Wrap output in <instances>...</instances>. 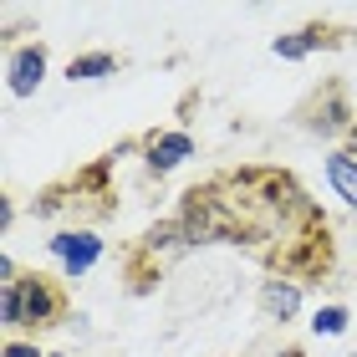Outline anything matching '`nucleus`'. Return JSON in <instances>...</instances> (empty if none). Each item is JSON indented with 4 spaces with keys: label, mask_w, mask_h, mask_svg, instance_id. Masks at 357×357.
Instances as JSON below:
<instances>
[{
    "label": "nucleus",
    "mask_w": 357,
    "mask_h": 357,
    "mask_svg": "<svg viewBox=\"0 0 357 357\" xmlns=\"http://www.w3.org/2000/svg\"><path fill=\"white\" fill-rule=\"evenodd\" d=\"M46 61H52L46 41L10 46V56H6V87H10V97H31V92H36L46 82Z\"/></svg>",
    "instance_id": "6"
},
{
    "label": "nucleus",
    "mask_w": 357,
    "mask_h": 357,
    "mask_svg": "<svg viewBox=\"0 0 357 357\" xmlns=\"http://www.w3.org/2000/svg\"><path fill=\"white\" fill-rule=\"evenodd\" d=\"M312 332L317 337H342L347 332V306H321V312L312 317Z\"/></svg>",
    "instance_id": "11"
},
{
    "label": "nucleus",
    "mask_w": 357,
    "mask_h": 357,
    "mask_svg": "<svg viewBox=\"0 0 357 357\" xmlns=\"http://www.w3.org/2000/svg\"><path fill=\"white\" fill-rule=\"evenodd\" d=\"M52 357H61V352H52Z\"/></svg>",
    "instance_id": "15"
},
{
    "label": "nucleus",
    "mask_w": 357,
    "mask_h": 357,
    "mask_svg": "<svg viewBox=\"0 0 357 357\" xmlns=\"http://www.w3.org/2000/svg\"><path fill=\"white\" fill-rule=\"evenodd\" d=\"M347 153L357 158V128H352V133H347Z\"/></svg>",
    "instance_id": "13"
},
{
    "label": "nucleus",
    "mask_w": 357,
    "mask_h": 357,
    "mask_svg": "<svg viewBox=\"0 0 357 357\" xmlns=\"http://www.w3.org/2000/svg\"><path fill=\"white\" fill-rule=\"evenodd\" d=\"M46 250H52V261L61 266L67 281H82V275L102 261V240H97L92 230H56L52 240H46Z\"/></svg>",
    "instance_id": "4"
},
{
    "label": "nucleus",
    "mask_w": 357,
    "mask_h": 357,
    "mask_svg": "<svg viewBox=\"0 0 357 357\" xmlns=\"http://www.w3.org/2000/svg\"><path fill=\"white\" fill-rule=\"evenodd\" d=\"M296 118H301L306 133H321V138H337V133H352V128H357V112L347 102V87L342 82H321L296 107Z\"/></svg>",
    "instance_id": "3"
},
{
    "label": "nucleus",
    "mask_w": 357,
    "mask_h": 357,
    "mask_svg": "<svg viewBox=\"0 0 357 357\" xmlns=\"http://www.w3.org/2000/svg\"><path fill=\"white\" fill-rule=\"evenodd\" d=\"M67 312H72L67 286L46 271H26L21 281L0 286V321H6V332H36L41 337V332L61 327Z\"/></svg>",
    "instance_id": "1"
},
{
    "label": "nucleus",
    "mask_w": 357,
    "mask_h": 357,
    "mask_svg": "<svg viewBox=\"0 0 357 357\" xmlns=\"http://www.w3.org/2000/svg\"><path fill=\"white\" fill-rule=\"evenodd\" d=\"M118 67H123L118 52H82L67 61V77L72 82H102V77H118Z\"/></svg>",
    "instance_id": "10"
},
{
    "label": "nucleus",
    "mask_w": 357,
    "mask_h": 357,
    "mask_svg": "<svg viewBox=\"0 0 357 357\" xmlns=\"http://www.w3.org/2000/svg\"><path fill=\"white\" fill-rule=\"evenodd\" d=\"M0 357H41L36 342H21V337H6V347H0Z\"/></svg>",
    "instance_id": "12"
},
{
    "label": "nucleus",
    "mask_w": 357,
    "mask_h": 357,
    "mask_svg": "<svg viewBox=\"0 0 357 357\" xmlns=\"http://www.w3.org/2000/svg\"><path fill=\"white\" fill-rule=\"evenodd\" d=\"M352 36H337L332 26H301V31H286V36H275L271 41V56H281V61H301V56H312L317 46H342Z\"/></svg>",
    "instance_id": "7"
},
{
    "label": "nucleus",
    "mask_w": 357,
    "mask_h": 357,
    "mask_svg": "<svg viewBox=\"0 0 357 357\" xmlns=\"http://www.w3.org/2000/svg\"><path fill=\"white\" fill-rule=\"evenodd\" d=\"M281 357H306V347H286V352H281Z\"/></svg>",
    "instance_id": "14"
},
{
    "label": "nucleus",
    "mask_w": 357,
    "mask_h": 357,
    "mask_svg": "<svg viewBox=\"0 0 357 357\" xmlns=\"http://www.w3.org/2000/svg\"><path fill=\"white\" fill-rule=\"evenodd\" d=\"M327 184L337 189V199L347 209H357V158L347 149H332L327 153Z\"/></svg>",
    "instance_id": "9"
},
{
    "label": "nucleus",
    "mask_w": 357,
    "mask_h": 357,
    "mask_svg": "<svg viewBox=\"0 0 357 357\" xmlns=\"http://www.w3.org/2000/svg\"><path fill=\"white\" fill-rule=\"evenodd\" d=\"M352 357H357V352H352Z\"/></svg>",
    "instance_id": "16"
},
{
    "label": "nucleus",
    "mask_w": 357,
    "mask_h": 357,
    "mask_svg": "<svg viewBox=\"0 0 357 357\" xmlns=\"http://www.w3.org/2000/svg\"><path fill=\"white\" fill-rule=\"evenodd\" d=\"M261 317L266 321H296L301 317V281H286V275H271L261 281Z\"/></svg>",
    "instance_id": "8"
},
{
    "label": "nucleus",
    "mask_w": 357,
    "mask_h": 357,
    "mask_svg": "<svg viewBox=\"0 0 357 357\" xmlns=\"http://www.w3.org/2000/svg\"><path fill=\"white\" fill-rule=\"evenodd\" d=\"M189 250H194V240H189V230H184L178 215L149 225V230L123 250V281H128V291H133V296H149V291L174 271V261H184Z\"/></svg>",
    "instance_id": "2"
},
{
    "label": "nucleus",
    "mask_w": 357,
    "mask_h": 357,
    "mask_svg": "<svg viewBox=\"0 0 357 357\" xmlns=\"http://www.w3.org/2000/svg\"><path fill=\"white\" fill-rule=\"evenodd\" d=\"M138 149H143L149 174H174L184 158H194V138L184 133V128H153V133L138 138Z\"/></svg>",
    "instance_id": "5"
}]
</instances>
